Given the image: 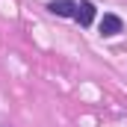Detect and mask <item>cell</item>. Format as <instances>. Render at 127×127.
I'll return each mask as SVG.
<instances>
[{
	"label": "cell",
	"instance_id": "cell-3",
	"mask_svg": "<svg viewBox=\"0 0 127 127\" xmlns=\"http://www.w3.org/2000/svg\"><path fill=\"white\" fill-rule=\"evenodd\" d=\"M121 27H124V24H121L118 15H109V12H106V15L100 18V35H118Z\"/></svg>",
	"mask_w": 127,
	"mask_h": 127
},
{
	"label": "cell",
	"instance_id": "cell-1",
	"mask_svg": "<svg viewBox=\"0 0 127 127\" xmlns=\"http://www.w3.org/2000/svg\"><path fill=\"white\" fill-rule=\"evenodd\" d=\"M47 12H53L59 18H74L77 15V3L74 0H50L47 3Z\"/></svg>",
	"mask_w": 127,
	"mask_h": 127
},
{
	"label": "cell",
	"instance_id": "cell-2",
	"mask_svg": "<svg viewBox=\"0 0 127 127\" xmlns=\"http://www.w3.org/2000/svg\"><path fill=\"white\" fill-rule=\"evenodd\" d=\"M74 21H77L80 27H92V21H95V3H92V0L77 3V15H74Z\"/></svg>",
	"mask_w": 127,
	"mask_h": 127
}]
</instances>
